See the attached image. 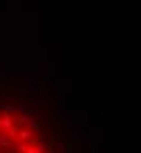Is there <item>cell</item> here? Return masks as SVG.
I'll return each instance as SVG.
<instances>
[{"label":"cell","instance_id":"cell-1","mask_svg":"<svg viewBox=\"0 0 141 153\" xmlns=\"http://www.w3.org/2000/svg\"><path fill=\"white\" fill-rule=\"evenodd\" d=\"M2 127L10 129V127H12V117H2Z\"/></svg>","mask_w":141,"mask_h":153}]
</instances>
